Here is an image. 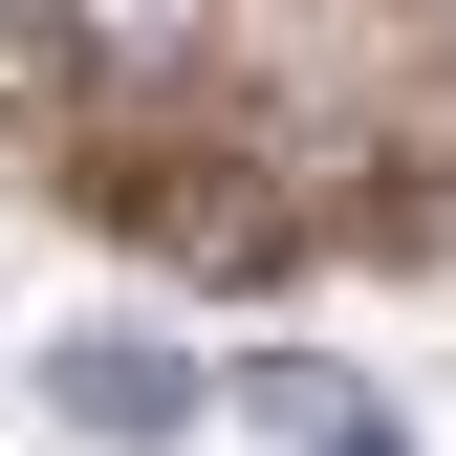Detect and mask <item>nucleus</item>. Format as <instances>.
Returning a JSON list of instances; mask_svg holds the SVG:
<instances>
[{"label":"nucleus","mask_w":456,"mask_h":456,"mask_svg":"<svg viewBox=\"0 0 456 456\" xmlns=\"http://www.w3.org/2000/svg\"><path fill=\"white\" fill-rule=\"evenodd\" d=\"M44 391H66L87 435H131V456H152V435H196V391H217V370H196V348H131V326H109V348H66Z\"/></svg>","instance_id":"obj_1"},{"label":"nucleus","mask_w":456,"mask_h":456,"mask_svg":"<svg viewBox=\"0 0 456 456\" xmlns=\"http://www.w3.org/2000/svg\"><path fill=\"white\" fill-rule=\"evenodd\" d=\"M87 44L109 66H196V0H87Z\"/></svg>","instance_id":"obj_2"},{"label":"nucleus","mask_w":456,"mask_h":456,"mask_svg":"<svg viewBox=\"0 0 456 456\" xmlns=\"http://www.w3.org/2000/svg\"><path fill=\"white\" fill-rule=\"evenodd\" d=\"M326 456H391V435H370V413H348V435H326Z\"/></svg>","instance_id":"obj_3"}]
</instances>
